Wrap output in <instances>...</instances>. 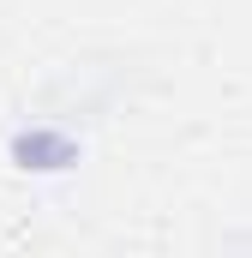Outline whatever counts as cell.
I'll return each mask as SVG.
<instances>
[{
	"mask_svg": "<svg viewBox=\"0 0 252 258\" xmlns=\"http://www.w3.org/2000/svg\"><path fill=\"white\" fill-rule=\"evenodd\" d=\"M12 156H18L24 168H66V162H78V144L60 138V132H24V138L12 144Z\"/></svg>",
	"mask_w": 252,
	"mask_h": 258,
	"instance_id": "obj_1",
	"label": "cell"
}]
</instances>
